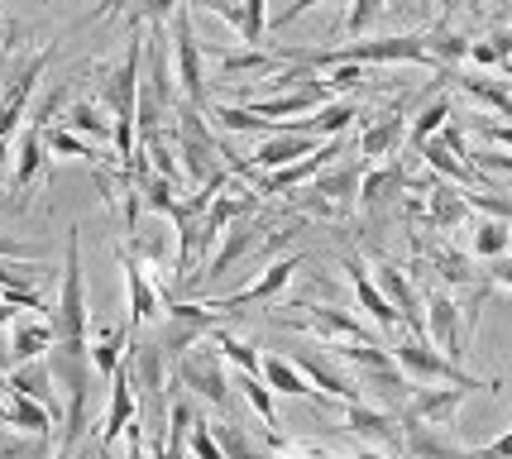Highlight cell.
Returning <instances> with one entry per match:
<instances>
[{
	"label": "cell",
	"instance_id": "obj_39",
	"mask_svg": "<svg viewBox=\"0 0 512 459\" xmlns=\"http://www.w3.org/2000/svg\"><path fill=\"white\" fill-rule=\"evenodd\" d=\"M63 125L67 130H77V134H91V139H111V120L101 115L96 101H72L67 115H63Z\"/></svg>",
	"mask_w": 512,
	"mask_h": 459
},
{
	"label": "cell",
	"instance_id": "obj_23",
	"mask_svg": "<svg viewBox=\"0 0 512 459\" xmlns=\"http://www.w3.org/2000/svg\"><path fill=\"white\" fill-rule=\"evenodd\" d=\"M58 345V330H53V316H29L20 321L15 316V335H10V364H24V359H44L48 350Z\"/></svg>",
	"mask_w": 512,
	"mask_h": 459
},
{
	"label": "cell",
	"instance_id": "obj_62",
	"mask_svg": "<svg viewBox=\"0 0 512 459\" xmlns=\"http://www.w3.org/2000/svg\"><path fill=\"white\" fill-rule=\"evenodd\" d=\"M436 5H446V10H450V0H436Z\"/></svg>",
	"mask_w": 512,
	"mask_h": 459
},
{
	"label": "cell",
	"instance_id": "obj_41",
	"mask_svg": "<svg viewBox=\"0 0 512 459\" xmlns=\"http://www.w3.org/2000/svg\"><path fill=\"white\" fill-rule=\"evenodd\" d=\"M446 125H450V96H436V101H431V106H426L422 115L412 120V130H407L412 149H422L426 139H431V134H441Z\"/></svg>",
	"mask_w": 512,
	"mask_h": 459
},
{
	"label": "cell",
	"instance_id": "obj_32",
	"mask_svg": "<svg viewBox=\"0 0 512 459\" xmlns=\"http://www.w3.org/2000/svg\"><path fill=\"white\" fill-rule=\"evenodd\" d=\"M402 134H407V125H402V115L398 110H388V115H379L369 130L359 134V153L364 158H393L402 144Z\"/></svg>",
	"mask_w": 512,
	"mask_h": 459
},
{
	"label": "cell",
	"instance_id": "obj_17",
	"mask_svg": "<svg viewBox=\"0 0 512 459\" xmlns=\"http://www.w3.org/2000/svg\"><path fill=\"white\" fill-rule=\"evenodd\" d=\"M48 58L53 53H39L34 63L24 67L20 77L10 82V91H5V101H0V139H10V134L20 130V120H24V110H29V96L39 91V82H44V72H48Z\"/></svg>",
	"mask_w": 512,
	"mask_h": 459
},
{
	"label": "cell",
	"instance_id": "obj_46",
	"mask_svg": "<svg viewBox=\"0 0 512 459\" xmlns=\"http://www.w3.org/2000/svg\"><path fill=\"white\" fill-rule=\"evenodd\" d=\"M431 263H436V273L446 278V283H460V287H469L474 283V268H469V259L465 254H431Z\"/></svg>",
	"mask_w": 512,
	"mask_h": 459
},
{
	"label": "cell",
	"instance_id": "obj_30",
	"mask_svg": "<svg viewBox=\"0 0 512 459\" xmlns=\"http://www.w3.org/2000/svg\"><path fill=\"white\" fill-rule=\"evenodd\" d=\"M288 67V53H264V48H254V44H245V48H230L221 58V72L235 82V77H254V72H283Z\"/></svg>",
	"mask_w": 512,
	"mask_h": 459
},
{
	"label": "cell",
	"instance_id": "obj_11",
	"mask_svg": "<svg viewBox=\"0 0 512 459\" xmlns=\"http://www.w3.org/2000/svg\"><path fill=\"white\" fill-rule=\"evenodd\" d=\"M340 421H345L350 436L369 440L374 450H402V426L393 421V412L369 407L364 397H359V402H345V407H340Z\"/></svg>",
	"mask_w": 512,
	"mask_h": 459
},
{
	"label": "cell",
	"instance_id": "obj_15",
	"mask_svg": "<svg viewBox=\"0 0 512 459\" xmlns=\"http://www.w3.org/2000/svg\"><path fill=\"white\" fill-rule=\"evenodd\" d=\"M139 67H144V39H139V34H130L125 63L115 67L111 82H106V101H111L115 120H134V110H139Z\"/></svg>",
	"mask_w": 512,
	"mask_h": 459
},
{
	"label": "cell",
	"instance_id": "obj_8",
	"mask_svg": "<svg viewBox=\"0 0 512 459\" xmlns=\"http://www.w3.org/2000/svg\"><path fill=\"white\" fill-rule=\"evenodd\" d=\"M469 388L460 383H417L412 397L402 402V421H417V426H455V416L465 407Z\"/></svg>",
	"mask_w": 512,
	"mask_h": 459
},
{
	"label": "cell",
	"instance_id": "obj_61",
	"mask_svg": "<svg viewBox=\"0 0 512 459\" xmlns=\"http://www.w3.org/2000/svg\"><path fill=\"white\" fill-rule=\"evenodd\" d=\"M503 72H508V87H512V63H508V67H503Z\"/></svg>",
	"mask_w": 512,
	"mask_h": 459
},
{
	"label": "cell",
	"instance_id": "obj_7",
	"mask_svg": "<svg viewBox=\"0 0 512 459\" xmlns=\"http://www.w3.org/2000/svg\"><path fill=\"white\" fill-rule=\"evenodd\" d=\"M302 316H288V330H307L326 345H374V330L359 326L350 311H335V306H297Z\"/></svg>",
	"mask_w": 512,
	"mask_h": 459
},
{
	"label": "cell",
	"instance_id": "obj_34",
	"mask_svg": "<svg viewBox=\"0 0 512 459\" xmlns=\"http://www.w3.org/2000/svg\"><path fill=\"white\" fill-rule=\"evenodd\" d=\"M44 153H48V139L39 125H29V130L20 134V158H15V187H29L34 177H39V168H44Z\"/></svg>",
	"mask_w": 512,
	"mask_h": 459
},
{
	"label": "cell",
	"instance_id": "obj_29",
	"mask_svg": "<svg viewBox=\"0 0 512 459\" xmlns=\"http://www.w3.org/2000/svg\"><path fill=\"white\" fill-rule=\"evenodd\" d=\"M402 187H407V173H402V163H388V168H369L364 182H359V206L364 211H379L388 201L398 197Z\"/></svg>",
	"mask_w": 512,
	"mask_h": 459
},
{
	"label": "cell",
	"instance_id": "obj_2",
	"mask_svg": "<svg viewBox=\"0 0 512 459\" xmlns=\"http://www.w3.org/2000/svg\"><path fill=\"white\" fill-rule=\"evenodd\" d=\"M393 359H398V369L407 373L412 383H460V388H469V393H479V388H484V393H498V388H503L498 378L484 383V378H474L469 369H460V364H455L450 354L436 350L426 335H407V340H398V345H393Z\"/></svg>",
	"mask_w": 512,
	"mask_h": 459
},
{
	"label": "cell",
	"instance_id": "obj_33",
	"mask_svg": "<svg viewBox=\"0 0 512 459\" xmlns=\"http://www.w3.org/2000/svg\"><path fill=\"white\" fill-rule=\"evenodd\" d=\"M5 402H10V416H5V426H15V431H29V436H39V440H44L48 431H53V421H58V412H48L44 402H34V397H24V393H10Z\"/></svg>",
	"mask_w": 512,
	"mask_h": 459
},
{
	"label": "cell",
	"instance_id": "obj_26",
	"mask_svg": "<svg viewBox=\"0 0 512 459\" xmlns=\"http://www.w3.org/2000/svg\"><path fill=\"white\" fill-rule=\"evenodd\" d=\"M355 120H359L355 101H326V106H316L307 120H283V130H307V134H326V139H335V134L350 130Z\"/></svg>",
	"mask_w": 512,
	"mask_h": 459
},
{
	"label": "cell",
	"instance_id": "obj_49",
	"mask_svg": "<svg viewBox=\"0 0 512 459\" xmlns=\"http://www.w3.org/2000/svg\"><path fill=\"white\" fill-rule=\"evenodd\" d=\"M182 0H139V10H134V24H163L173 20V10H178Z\"/></svg>",
	"mask_w": 512,
	"mask_h": 459
},
{
	"label": "cell",
	"instance_id": "obj_14",
	"mask_svg": "<svg viewBox=\"0 0 512 459\" xmlns=\"http://www.w3.org/2000/svg\"><path fill=\"white\" fill-rule=\"evenodd\" d=\"M297 254L292 259H278V263H268L264 273L254 278L249 287H240V292H230V297H221V302H206L211 311H245V306H264V302H273L283 287L292 283V273H297Z\"/></svg>",
	"mask_w": 512,
	"mask_h": 459
},
{
	"label": "cell",
	"instance_id": "obj_45",
	"mask_svg": "<svg viewBox=\"0 0 512 459\" xmlns=\"http://www.w3.org/2000/svg\"><path fill=\"white\" fill-rule=\"evenodd\" d=\"M44 139H48V149L63 153V158H87V163H96V149H91L77 130H67V125L63 130H44Z\"/></svg>",
	"mask_w": 512,
	"mask_h": 459
},
{
	"label": "cell",
	"instance_id": "obj_42",
	"mask_svg": "<svg viewBox=\"0 0 512 459\" xmlns=\"http://www.w3.org/2000/svg\"><path fill=\"white\" fill-rule=\"evenodd\" d=\"M211 431H216V445H221L225 459H259L254 455V445H249V436L230 421V416H221V421H211Z\"/></svg>",
	"mask_w": 512,
	"mask_h": 459
},
{
	"label": "cell",
	"instance_id": "obj_28",
	"mask_svg": "<svg viewBox=\"0 0 512 459\" xmlns=\"http://www.w3.org/2000/svg\"><path fill=\"white\" fill-rule=\"evenodd\" d=\"M259 378H264L273 393H283V397H321L312 388V378L297 369L292 359H283V354H264V369H259Z\"/></svg>",
	"mask_w": 512,
	"mask_h": 459
},
{
	"label": "cell",
	"instance_id": "obj_63",
	"mask_svg": "<svg viewBox=\"0 0 512 459\" xmlns=\"http://www.w3.org/2000/svg\"><path fill=\"white\" fill-rule=\"evenodd\" d=\"M273 459H278V455H273Z\"/></svg>",
	"mask_w": 512,
	"mask_h": 459
},
{
	"label": "cell",
	"instance_id": "obj_3",
	"mask_svg": "<svg viewBox=\"0 0 512 459\" xmlns=\"http://www.w3.org/2000/svg\"><path fill=\"white\" fill-rule=\"evenodd\" d=\"M173 378L178 388H192L197 397H206L221 416H230V378H225V354L216 350V340L206 335L201 345H192L187 354L173 359Z\"/></svg>",
	"mask_w": 512,
	"mask_h": 459
},
{
	"label": "cell",
	"instance_id": "obj_12",
	"mask_svg": "<svg viewBox=\"0 0 512 459\" xmlns=\"http://www.w3.org/2000/svg\"><path fill=\"white\" fill-rule=\"evenodd\" d=\"M426 340L436 345L441 354H450L455 364L465 359V335H460V302L450 292H431L426 297Z\"/></svg>",
	"mask_w": 512,
	"mask_h": 459
},
{
	"label": "cell",
	"instance_id": "obj_6",
	"mask_svg": "<svg viewBox=\"0 0 512 459\" xmlns=\"http://www.w3.org/2000/svg\"><path fill=\"white\" fill-rule=\"evenodd\" d=\"M178 149H182V173H187V182L192 187H201V182H211L216 173H225L216 158H225L221 144L211 139V130H206V120H201V110H187L178 125Z\"/></svg>",
	"mask_w": 512,
	"mask_h": 459
},
{
	"label": "cell",
	"instance_id": "obj_51",
	"mask_svg": "<svg viewBox=\"0 0 512 459\" xmlns=\"http://www.w3.org/2000/svg\"><path fill=\"white\" fill-rule=\"evenodd\" d=\"M359 82H364V63H340V67H331V82H326V87L350 91V87H359Z\"/></svg>",
	"mask_w": 512,
	"mask_h": 459
},
{
	"label": "cell",
	"instance_id": "obj_54",
	"mask_svg": "<svg viewBox=\"0 0 512 459\" xmlns=\"http://www.w3.org/2000/svg\"><path fill=\"white\" fill-rule=\"evenodd\" d=\"M489 283L512 287V254H498V259H489Z\"/></svg>",
	"mask_w": 512,
	"mask_h": 459
},
{
	"label": "cell",
	"instance_id": "obj_18",
	"mask_svg": "<svg viewBox=\"0 0 512 459\" xmlns=\"http://www.w3.org/2000/svg\"><path fill=\"white\" fill-rule=\"evenodd\" d=\"M321 149V139L307 130H278L268 134L264 144L254 149V168L259 173H273V168H288V163H297V158H307V153Z\"/></svg>",
	"mask_w": 512,
	"mask_h": 459
},
{
	"label": "cell",
	"instance_id": "obj_55",
	"mask_svg": "<svg viewBox=\"0 0 512 459\" xmlns=\"http://www.w3.org/2000/svg\"><path fill=\"white\" fill-rule=\"evenodd\" d=\"M484 139H489L493 149H512V120L508 125H484Z\"/></svg>",
	"mask_w": 512,
	"mask_h": 459
},
{
	"label": "cell",
	"instance_id": "obj_10",
	"mask_svg": "<svg viewBox=\"0 0 512 459\" xmlns=\"http://www.w3.org/2000/svg\"><path fill=\"white\" fill-rule=\"evenodd\" d=\"M115 259H120V268H125V287H130V330L158 321L168 302H163V292L154 287V278H149L144 259H134L130 244H120V249H115Z\"/></svg>",
	"mask_w": 512,
	"mask_h": 459
},
{
	"label": "cell",
	"instance_id": "obj_43",
	"mask_svg": "<svg viewBox=\"0 0 512 459\" xmlns=\"http://www.w3.org/2000/svg\"><path fill=\"white\" fill-rule=\"evenodd\" d=\"M469 63H479V67H508L512 63V34H493V39L469 44Z\"/></svg>",
	"mask_w": 512,
	"mask_h": 459
},
{
	"label": "cell",
	"instance_id": "obj_16",
	"mask_svg": "<svg viewBox=\"0 0 512 459\" xmlns=\"http://www.w3.org/2000/svg\"><path fill=\"white\" fill-rule=\"evenodd\" d=\"M134 416H139V388H134L130 373V354H125V364L111 378V407H106V421H101V450H111L115 436H125V426Z\"/></svg>",
	"mask_w": 512,
	"mask_h": 459
},
{
	"label": "cell",
	"instance_id": "obj_53",
	"mask_svg": "<svg viewBox=\"0 0 512 459\" xmlns=\"http://www.w3.org/2000/svg\"><path fill=\"white\" fill-rule=\"evenodd\" d=\"M316 5H321V0H292V5L283 10V15H273V20H268V29H283V24L302 20V15H307V10H316Z\"/></svg>",
	"mask_w": 512,
	"mask_h": 459
},
{
	"label": "cell",
	"instance_id": "obj_40",
	"mask_svg": "<svg viewBox=\"0 0 512 459\" xmlns=\"http://www.w3.org/2000/svg\"><path fill=\"white\" fill-rule=\"evenodd\" d=\"M426 48H431V58L441 72H455V67L469 58V39L465 34H446V29H436V34H426Z\"/></svg>",
	"mask_w": 512,
	"mask_h": 459
},
{
	"label": "cell",
	"instance_id": "obj_31",
	"mask_svg": "<svg viewBox=\"0 0 512 459\" xmlns=\"http://www.w3.org/2000/svg\"><path fill=\"white\" fill-rule=\"evenodd\" d=\"M469 197L460 192V187H436L431 197H426V220L436 225V230H460L469 220Z\"/></svg>",
	"mask_w": 512,
	"mask_h": 459
},
{
	"label": "cell",
	"instance_id": "obj_20",
	"mask_svg": "<svg viewBox=\"0 0 512 459\" xmlns=\"http://www.w3.org/2000/svg\"><path fill=\"white\" fill-rule=\"evenodd\" d=\"M197 426V407L187 397H173L168 402V426H163V440H149V455L154 459H192L187 450V436Z\"/></svg>",
	"mask_w": 512,
	"mask_h": 459
},
{
	"label": "cell",
	"instance_id": "obj_22",
	"mask_svg": "<svg viewBox=\"0 0 512 459\" xmlns=\"http://www.w3.org/2000/svg\"><path fill=\"white\" fill-rule=\"evenodd\" d=\"M364 173H369V168H359V163H350V168H331V173H326V168H321V173H316V206H321V211H350V206H355L359 201V182H364Z\"/></svg>",
	"mask_w": 512,
	"mask_h": 459
},
{
	"label": "cell",
	"instance_id": "obj_48",
	"mask_svg": "<svg viewBox=\"0 0 512 459\" xmlns=\"http://www.w3.org/2000/svg\"><path fill=\"white\" fill-rule=\"evenodd\" d=\"M201 10H211L216 20H225L235 34H245V0H192Z\"/></svg>",
	"mask_w": 512,
	"mask_h": 459
},
{
	"label": "cell",
	"instance_id": "obj_21",
	"mask_svg": "<svg viewBox=\"0 0 512 459\" xmlns=\"http://www.w3.org/2000/svg\"><path fill=\"white\" fill-rule=\"evenodd\" d=\"M402 450L412 459H469V450L450 440L446 426H417V421H402Z\"/></svg>",
	"mask_w": 512,
	"mask_h": 459
},
{
	"label": "cell",
	"instance_id": "obj_50",
	"mask_svg": "<svg viewBox=\"0 0 512 459\" xmlns=\"http://www.w3.org/2000/svg\"><path fill=\"white\" fill-rule=\"evenodd\" d=\"M187 450H192L197 459H225L221 445H216V431H211L206 421H197V426H192V445H187Z\"/></svg>",
	"mask_w": 512,
	"mask_h": 459
},
{
	"label": "cell",
	"instance_id": "obj_36",
	"mask_svg": "<svg viewBox=\"0 0 512 459\" xmlns=\"http://www.w3.org/2000/svg\"><path fill=\"white\" fill-rule=\"evenodd\" d=\"M235 388L245 393V402L254 407V416L264 421L268 431H278V407H273V388H268L264 378H259V373H240V369H235Z\"/></svg>",
	"mask_w": 512,
	"mask_h": 459
},
{
	"label": "cell",
	"instance_id": "obj_58",
	"mask_svg": "<svg viewBox=\"0 0 512 459\" xmlns=\"http://www.w3.org/2000/svg\"><path fill=\"white\" fill-rule=\"evenodd\" d=\"M111 5L115 0H101V5H96V15H111Z\"/></svg>",
	"mask_w": 512,
	"mask_h": 459
},
{
	"label": "cell",
	"instance_id": "obj_13",
	"mask_svg": "<svg viewBox=\"0 0 512 459\" xmlns=\"http://www.w3.org/2000/svg\"><path fill=\"white\" fill-rule=\"evenodd\" d=\"M374 283L383 287V297L398 306L402 326L412 330V335H426V311H422V297H417V287H412V278L402 273L398 263L388 259H374Z\"/></svg>",
	"mask_w": 512,
	"mask_h": 459
},
{
	"label": "cell",
	"instance_id": "obj_24",
	"mask_svg": "<svg viewBox=\"0 0 512 459\" xmlns=\"http://www.w3.org/2000/svg\"><path fill=\"white\" fill-rule=\"evenodd\" d=\"M53 364L48 359H24V364H10V378H5V388L10 393H24L34 397V402H44L48 412H58V397H53Z\"/></svg>",
	"mask_w": 512,
	"mask_h": 459
},
{
	"label": "cell",
	"instance_id": "obj_37",
	"mask_svg": "<svg viewBox=\"0 0 512 459\" xmlns=\"http://www.w3.org/2000/svg\"><path fill=\"white\" fill-rule=\"evenodd\" d=\"M455 82H460V91L474 96L479 106H489V110H498L503 120H512V91L503 87V82H489V77H455Z\"/></svg>",
	"mask_w": 512,
	"mask_h": 459
},
{
	"label": "cell",
	"instance_id": "obj_35",
	"mask_svg": "<svg viewBox=\"0 0 512 459\" xmlns=\"http://www.w3.org/2000/svg\"><path fill=\"white\" fill-rule=\"evenodd\" d=\"M211 340H216V350L225 354V364H230V369H240V373H259V369H264V354L254 350L249 340H240V335H230L225 326L211 330Z\"/></svg>",
	"mask_w": 512,
	"mask_h": 459
},
{
	"label": "cell",
	"instance_id": "obj_1",
	"mask_svg": "<svg viewBox=\"0 0 512 459\" xmlns=\"http://www.w3.org/2000/svg\"><path fill=\"white\" fill-rule=\"evenodd\" d=\"M87 326V278H82V249H77V230H72L63 254V287H58V302H53V330H58L53 350L87 354Z\"/></svg>",
	"mask_w": 512,
	"mask_h": 459
},
{
	"label": "cell",
	"instance_id": "obj_9",
	"mask_svg": "<svg viewBox=\"0 0 512 459\" xmlns=\"http://www.w3.org/2000/svg\"><path fill=\"white\" fill-rule=\"evenodd\" d=\"M292 364L312 378V388L321 397H335V402H359V393H364V388H359V378L345 369V359L335 364L326 350H297L292 354Z\"/></svg>",
	"mask_w": 512,
	"mask_h": 459
},
{
	"label": "cell",
	"instance_id": "obj_59",
	"mask_svg": "<svg viewBox=\"0 0 512 459\" xmlns=\"http://www.w3.org/2000/svg\"><path fill=\"white\" fill-rule=\"evenodd\" d=\"M5 416H10V402H0V421H5Z\"/></svg>",
	"mask_w": 512,
	"mask_h": 459
},
{
	"label": "cell",
	"instance_id": "obj_60",
	"mask_svg": "<svg viewBox=\"0 0 512 459\" xmlns=\"http://www.w3.org/2000/svg\"><path fill=\"white\" fill-rule=\"evenodd\" d=\"M469 5H474V10H484V0H469Z\"/></svg>",
	"mask_w": 512,
	"mask_h": 459
},
{
	"label": "cell",
	"instance_id": "obj_56",
	"mask_svg": "<svg viewBox=\"0 0 512 459\" xmlns=\"http://www.w3.org/2000/svg\"><path fill=\"white\" fill-rule=\"evenodd\" d=\"M15 316H20V306H15V302H5V297H0V326H15Z\"/></svg>",
	"mask_w": 512,
	"mask_h": 459
},
{
	"label": "cell",
	"instance_id": "obj_52",
	"mask_svg": "<svg viewBox=\"0 0 512 459\" xmlns=\"http://www.w3.org/2000/svg\"><path fill=\"white\" fill-rule=\"evenodd\" d=\"M63 101H67V91H63V87H53V96H48L44 106L34 110V125H39V130H48V120H53V115L63 110Z\"/></svg>",
	"mask_w": 512,
	"mask_h": 459
},
{
	"label": "cell",
	"instance_id": "obj_47",
	"mask_svg": "<svg viewBox=\"0 0 512 459\" xmlns=\"http://www.w3.org/2000/svg\"><path fill=\"white\" fill-rule=\"evenodd\" d=\"M379 15H383V0H355V5H350V15H345V34L359 39L369 24L379 20Z\"/></svg>",
	"mask_w": 512,
	"mask_h": 459
},
{
	"label": "cell",
	"instance_id": "obj_25",
	"mask_svg": "<svg viewBox=\"0 0 512 459\" xmlns=\"http://www.w3.org/2000/svg\"><path fill=\"white\" fill-rule=\"evenodd\" d=\"M130 326H101L96 330V340L87 345V354H91V369L101 373L106 383L115 378V369L125 364V354H130Z\"/></svg>",
	"mask_w": 512,
	"mask_h": 459
},
{
	"label": "cell",
	"instance_id": "obj_38",
	"mask_svg": "<svg viewBox=\"0 0 512 459\" xmlns=\"http://www.w3.org/2000/svg\"><path fill=\"white\" fill-rule=\"evenodd\" d=\"M508 244H512L508 220L484 216L479 225H474V254H479V259H498V254H508Z\"/></svg>",
	"mask_w": 512,
	"mask_h": 459
},
{
	"label": "cell",
	"instance_id": "obj_19",
	"mask_svg": "<svg viewBox=\"0 0 512 459\" xmlns=\"http://www.w3.org/2000/svg\"><path fill=\"white\" fill-rule=\"evenodd\" d=\"M345 273H350V287H355V302L364 306V311H369V321H374L379 330H398V326H402L398 306H393L388 297H383V287L374 283V278H369V268H364V263H359L355 254L345 259Z\"/></svg>",
	"mask_w": 512,
	"mask_h": 459
},
{
	"label": "cell",
	"instance_id": "obj_4",
	"mask_svg": "<svg viewBox=\"0 0 512 459\" xmlns=\"http://www.w3.org/2000/svg\"><path fill=\"white\" fill-rule=\"evenodd\" d=\"M168 48H173V72H178L182 96L192 101V110H206V72H201V44L197 29H192V15L187 10H173L168 20Z\"/></svg>",
	"mask_w": 512,
	"mask_h": 459
},
{
	"label": "cell",
	"instance_id": "obj_44",
	"mask_svg": "<svg viewBox=\"0 0 512 459\" xmlns=\"http://www.w3.org/2000/svg\"><path fill=\"white\" fill-rule=\"evenodd\" d=\"M254 240H259L254 230H235V235H230V240L221 244V254H216V259L206 263V268H201L197 278H216V273H225V268H230V263L240 259V254H245V249H249V244H254Z\"/></svg>",
	"mask_w": 512,
	"mask_h": 459
},
{
	"label": "cell",
	"instance_id": "obj_27",
	"mask_svg": "<svg viewBox=\"0 0 512 459\" xmlns=\"http://www.w3.org/2000/svg\"><path fill=\"white\" fill-rule=\"evenodd\" d=\"M417 153L426 158V168H431V173L450 177V182H460V187H469V192H474V187L484 182V173H479V168H474L469 158H460V153H450L446 144H441V139H426V144H422Z\"/></svg>",
	"mask_w": 512,
	"mask_h": 459
},
{
	"label": "cell",
	"instance_id": "obj_57",
	"mask_svg": "<svg viewBox=\"0 0 512 459\" xmlns=\"http://www.w3.org/2000/svg\"><path fill=\"white\" fill-rule=\"evenodd\" d=\"M5 168H10V144L0 139V182H5Z\"/></svg>",
	"mask_w": 512,
	"mask_h": 459
},
{
	"label": "cell",
	"instance_id": "obj_5",
	"mask_svg": "<svg viewBox=\"0 0 512 459\" xmlns=\"http://www.w3.org/2000/svg\"><path fill=\"white\" fill-rule=\"evenodd\" d=\"M216 330V311L211 306H192V302H168L158 316V345L168 359L187 354L192 345H201L206 335Z\"/></svg>",
	"mask_w": 512,
	"mask_h": 459
}]
</instances>
